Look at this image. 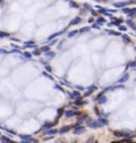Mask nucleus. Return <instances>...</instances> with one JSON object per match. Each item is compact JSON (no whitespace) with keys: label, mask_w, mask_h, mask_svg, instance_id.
<instances>
[]
</instances>
